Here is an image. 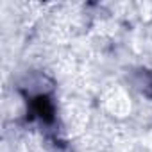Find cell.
<instances>
[{
    "instance_id": "cell-1",
    "label": "cell",
    "mask_w": 152,
    "mask_h": 152,
    "mask_svg": "<svg viewBox=\"0 0 152 152\" xmlns=\"http://www.w3.org/2000/svg\"><path fill=\"white\" fill-rule=\"evenodd\" d=\"M31 106H32V115L38 116L41 122L50 124L54 120V106L47 95H38L36 99H32Z\"/></svg>"
},
{
    "instance_id": "cell-2",
    "label": "cell",
    "mask_w": 152,
    "mask_h": 152,
    "mask_svg": "<svg viewBox=\"0 0 152 152\" xmlns=\"http://www.w3.org/2000/svg\"><path fill=\"white\" fill-rule=\"evenodd\" d=\"M136 86L140 88V91L147 97L152 99V73L147 72V70H141L138 73V81H136Z\"/></svg>"
}]
</instances>
